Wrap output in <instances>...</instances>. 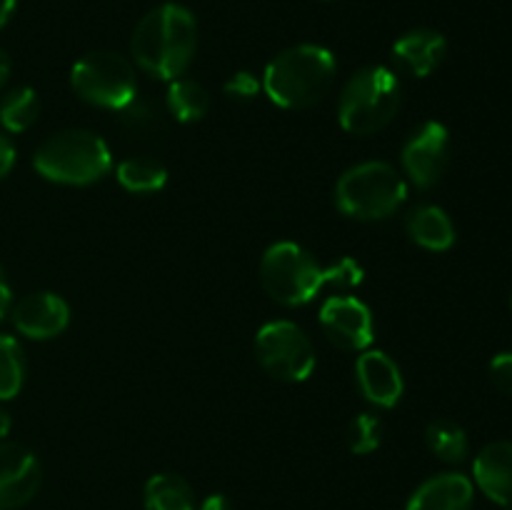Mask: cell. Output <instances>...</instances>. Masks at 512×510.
I'll list each match as a JSON object with an SVG mask.
<instances>
[{"label":"cell","instance_id":"6da1fadb","mask_svg":"<svg viewBox=\"0 0 512 510\" xmlns=\"http://www.w3.org/2000/svg\"><path fill=\"white\" fill-rule=\"evenodd\" d=\"M198 48V23L188 8L175 3L158 5L135 25L130 50L145 73L175 80L188 70Z\"/></svg>","mask_w":512,"mask_h":510},{"label":"cell","instance_id":"7a4b0ae2","mask_svg":"<svg viewBox=\"0 0 512 510\" xmlns=\"http://www.w3.org/2000/svg\"><path fill=\"white\" fill-rule=\"evenodd\" d=\"M363 270L353 260H340L333 268H323L298 243H275L265 250L260 263V280L268 295L278 303L295 308L305 305L323 290V285H358Z\"/></svg>","mask_w":512,"mask_h":510},{"label":"cell","instance_id":"3957f363","mask_svg":"<svg viewBox=\"0 0 512 510\" xmlns=\"http://www.w3.org/2000/svg\"><path fill=\"white\" fill-rule=\"evenodd\" d=\"M335 68V55L323 45H295L270 60L263 75V90L280 108H310L328 95Z\"/></svg>","mask_w":512,"mask_h":510},{"label":"cell","instance_id":"277c9868","mask_svg":"<svg viewBox=\"0 0 512 510\" xmlns=\"http://www.w3.org/2000/svg\"><path fill=\"white\" fill-rule=\"evenodd\" d=\"M33 165L53 183L90 185L108 173L113 158L105 140L90 130H63L35 150Z\"/></svg>","mask_w":512,"mask_h":510},{"label":"cell","instance_id":"5b68a950","mask_svg":"<svg viewBox=\"0 0 512 510\" xmlns=\"http://www.w3.org/2000/svg\"><path fill=\"white\" fill-rule=\"evenodd\" d=\"M400 108V80L385 65L358 70L340 93V125L353 135L383 130Z\"/></svg>","mask_w":512,"mask_h":510},{"label":"cell","instance_id":"8992f818","mask_svg":"<svg viewBox=\"0 0 512 510\" xmlns=\"http://www.w3.org/2000/svg\"><path fill=\"white\" fill-rule=\"evenodd\" d=\"M408 198L403 175L388 163L370 160L345 170L335 185V203L345 215L358 220H383Z\"/></svg>","mask_w":512,"mask_h":510},{"label":"cell","instance_id":"52a82bcc","mask_svg":"<svg viewBox=\"0 0 512 510\" xmlns=\"http://www.w3.org/2000/svg\"><path fill=\"white\" fill-rule=\"evenodd\" d=\"M70 83L80 98L98 108L123 110L130 100L138 98L133 65L113 50H95L80 58L73 65Z\"/></svg>","mask_w":512,"mask_h":510},{"label":"cell","instance_id":"ba28073f","mask_svg":"<svg viewBox=\"0 0 512 510\" xmlns=\"http://www.w3.org/2000/svg\"><path fill=\"white\" fill-rule=\"evenodd\" d=\"M255 355L273 378L303 383L315 370V350L308 335L290 320H273L255 335Z\"/></svg>","mask_w":512,"mask_h":510},{"label":"cell","instance_id":"9c48e42d","mask_svg":"<svg viewBox=\"0 0 512 510\" xmlns=\"http://www.w3.org/2000/svg\"><path fill=\"white\" fill-rule=\"evenodd\" d=\"M450 160V135L443 123L420 125L403 148V168L418 188H433L443 178Z\"/></svg>","mask_w":512,"mask_h":510},{"label":"cell","instance_id":"30bf717a","mask_svg":"<svg viewBox=\"0 0 512 510\" xmlns=\"http://www.w3.org/2000/svg\"><path fill=\"white\" fill-rule=\"evenodd\" d=\"M320 325L330 343L343 350H365L373 343V315L363 300L353 295H333L320 308Z\"/></svg>","mask_w":512,"mask_h":510},{"label":"cell","instance_id":"8fae6325","mask_svg":"<svg viewBox=\"0 0 512 510\" xmlns=\"http://www.w3.org/2000/svg\"><path fill=\"white\" fill-rule=\"evenodd\" d=\"M40 488V463L25 445L0 443V510H18Z\"/></svg>","mask_w":512,"mask_h":510},{"label":"cell","instance_id":"7c38bea8","mask_svg":"<svg viewBox=\"0 0 512 510\" xmlns=\"http://www.w3.org/2000/svg\"><path fill=\"white\" fill-rule=\"evenodd\" d=\"M70 323V308L60 295L33 293L25 295L13 308V325L18 333L33 340H48L63 333Z\"/></svg>","mask_w":512,"mask_h":510},{"label":"cell","instance_id":"4fadbf2b","mask_svg":"<svg viewBox=\"0 0 512 510\" xmlns=\"http://www.w3.org/2000/svg\"><path fill=\"white\" fill-rule=\"evenodd\" d=\"M355 378L365 398L380 408H393L403 395L400 368L383 350H365L355 363Z\"/></svg>","mask_w":512,"mask_h":510},{"label":"cell","instance_id":"5bb4252c","mask_svg":"<svg viewBox=\"0 0 512 510\" xmlns=\"http://www.w3.org/2000/svg\"><path fill=\"white\" fill-rule=\"evenodd\" d=\"M473 475L478 488L493 503L512 508V443L495 440L485 445L473 463Z\"/></svg>","mask_w":512,"mask_h":510},{"label":"cell","instance_id":"9a60e30c","mask_svg":"<svg viewBox=\"0 0 512 510\" xmlns=\"http://www.w3.org/2000/svg\"><path fill=\"white\" fill-rule=\"evenodd\" d=\"M445 53H448L445 35L428 28L410 30L393 45V60L415 78H428L433 70H438V65L445 60Z\"/></svg>","mask_w":512,"mask_h":510},{"label":"cell","instance_id":"2e32d148","mask_svg":"<svg viewBox=\"0 0 512 510\" xmlns=\"http://www.w3.org/2000/svg\"><path fill=\"white\" fill-rule=\"evenodd\" d=\"M475 490L463 473H440L410 495L405 510H470Z\"/></svg>","mask_w":512,"mask_h":510},{"label":"cell","instance_id":"e0dca14e","mask_svg":"<svg viewBox=\"0 0 512 510\" xmlns=\"http://www.w3.org/2000/svg\"><path fill=\"white\" fill-rule=\"evenodd\" d=\"M408 233L420 248L435 250V253H443V250L453 248L455 243L453 220L438 205H420V208H415L408 218Z\"/></svg>","mask_w":512,"mask_h":510},{"label":"cell","instance_id":"ac0fdd59","mask_svg":"<svg viewBox=\"0 0 512 510\" xmlns=\"http://www.w3.org/2000/svg\"><path fill=\"white\" fill-rule=\"evenodd\" d=\"M148 510H195V493L180 475L158 473L145 483Z\"/></svg>","mask_w":512,"mask_h":510},{"label":"cell","instance_id":"d6986e66","mask_svg":"<svg viewBox=\"0 0 512 510\" xmlns=\"http://www.w3.org/2000/svg\"><path fill=\"white\" fill-rule=\"evenodd\" d=\"M168 108L180 123H195V120L205 118V113H208L210 95L195 80L175 78L170 80L168 88Z\"/></svg>","mask_w":512,"mask_h":510},{"label":"cell","instance_id":"ffe728a7","mask_svg":"<svg viewBox=\"0 0 512 510\" xmlns=\"http://www.w3.org/2000/svg\"><path fill=\"white\" fill-rule=\"evenodd\" d=\"M425 443L445 463H463L468 458V435L453 420H435L425 428Z\"/></svg>","mask_w":512,"mask_h":510},{"label":"cell","instance_id":"44dd1931","mask_svg":"<svg viewBox=\"0 0 512 510\" xmlns=\"http://www.w3.org/2000/svg\"><path fill=\"white\" fill-rule=\"evenodd\" d=\"M118 183L130 193H158L168 180V170L153 158H128L118 165Z\"/></svg>","mask_w":512,"mask_h":510},{"label":"cell","instance_id":"7402d4cb","mask_svg":"<svg viewBox=\"0 0 512 510\" xmlns=\"http://www.w3.org/2000/svg\"><path fill=\"white\" fill-rule=\"evenodd\" d=\"M40 100L33 88H15L0 100V123L8 133H25L38 120Z\"/></svg>","mask_w":512,"mask_h":510},{"label":"cell","instance_id":"603a6c76","mask_svg":"<svg viewBox=\"0 0 512 510\" xmlns=\"http://www.w3.org/2000/svg\"><path fill=\"white\" fill-rule=\"evenodd\" d=\"M25 380L23 348L13 335L0 333V400H10L20 393Z\"/></svg>","mask_w":512,"mask_h":510},{"label":"cell","instance_id":"cb8c5ba5","mask_svg":"<svg viewBox=\"0 0 512 510\" xmlns=\"http://www.w3.org/2000/svg\"><path fill=\"white\" fill-rule=\"evenodd\" d=\"M348 448L355 455H368L383 443V420L373 413H360L348 425Z\"/></svg>","mask_w":512,"mask_h":510},{"label":"cell","instance_id":"d4e9b609","mask_svg":"<svg viewBox=\"0 0 512 510\" xmlns=\"http://www.w3.org/2000/svg\"><path fill=\"white\" fill-rule=\"evenodd\" d=\"M120 113H123V123L130 130H135V133H148V130H153L158 125V110H153L148 103H143L138 98L130 100Z\"/></svg>","mask_w":512,"mask_h":510},{"label":"cell","instance_id":"484cf974","mask_svg":"<svg viewBox=\"0 0 512 510\" xmlns=\"http://www.w3.org/2000/svg\"><path fill=\"white\" fill-rule=\"evenodd\" d=\"M263 83L255 78L248 70H240V73L230 75V80L225 83V95H230L233 100H253L260 93Z\"/></svg>","mask_w":512,"mask_h":510},{"label":"cell","instance_id":"4316f807","mask_svg":"<svg viewBox=\"0 0 512 510\" xmlns=\"http://www.w3.org/2000/svg\"><path fill=\"white\" fill-rule=\"evenodd\" d=\"M490 378L500 393L512 395V353L495 355L493 363H490Z\"/></svg>","mask_w":512,"mask_h":510},{"label":"cell","instance_id":"83f0119b","mask_svg":"<svg viewBox=\"0 0 512 510\" xmlns=\"http://www.w3.org/2000/svg\"><path fill=\"white\" fill-rule=\"evenodd\" d=\"M13 165H15V145L10 143V138H5V135L0 133V180L13 170Z\"/></svg>","mask_w":512,"mask_h":510},{"label":"cell","instance_id":"f1b7e54d","mask_svg":"<svg viewBox=\"0 0 512 510\" xmlns=\"http://www.w3.org/2000/svg\"><path fill=\"white\" fill-rule=\"evenodd\" d=\"M10 300H13V295H10V285L8 280H5L3 268H0V318L10 310Z\"/></svg>","mask_w":512,"mask_h":510},{"label":"cell","instance_id":"f546056e","mask_svg":"<svg viewBox=\"0 0 512 510\" xmlns=\"http://www.w3.org/2000/svg\"><path fill=\"white\" fill-rule=\"evenodd\" d=\"M198 510H230V503L225 495H210V498H205V503L200 505Z\"/></svg>","mask_w":512,"mask_h":510},{"label":"cell","instance_id":"4dcf8cb0","mask_svg":"<svg viewBox=\"0 0 512 510\" xmlns=\"http://www.w3.org/2000/svg\"><path fill=\"white\" fill-rule=\"evenodd\" d=\"M13 10H15V0H0V28L8 23L10 15H13Z\"/></svg>","mask_w":512,"mask_h":510},{"label":"cell","instance_id":"1f68e13d","mask_svg":"<svg viewBox=\"0 0 512 510\" xmlns=\"http://www.w3.org/2000/svg\"><path fill=\"white\" fill-rule=\"evenodd\" d=\"M8 75H10V60H8V55H5L3 50H0V88H3V85H5Z\"/></svg>","mask_w":512,"mask_h":510},{"label":"cell","instance_id":"d6a6232c","mask_svg":"<svg viewBox=\"0 0 512 510\" xmlns=\"http://www.w3.org/2000/svg\"><path fill=\"white\" fill-rule=\"evenodd\" d=\"M10 433V415L0 408V440Z\"/></svg>","mask_w":512,"mask_h":510}]
</instances>
